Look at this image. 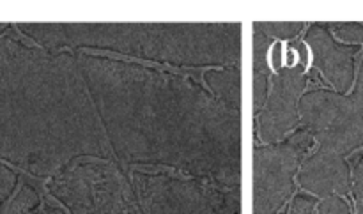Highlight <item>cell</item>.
I'll use <instances>...</instances> for the list:
<instances>
[{
    "mask_svg": "<svg viewBox=\"0 0 363 214\" xmlns=\"http://www.w3.org/2000/svg\"><path fill=\"white\" fill-rule=\"evenodd\" d=\"M318 131L333 151L350 152L363 145V62L353 96L318 94Z\"/></svg>",
    "mask_w": 363,
    "mask_h": 214,
    "instance_id": "1",
    "label": "cell"
},
{
    "mask_svg": "<svg viewBox=\"0 0 363 214\" xmlns=\"http://www.w3.org/2000/svg\"><path fill=\"white\" fill-rule=\"evenodd\" d=\"M357 50L337 46L326 32L318 30L315 59L323 73L339 91H347L353 84V55Z\"/></svg>",
    "mask_w": 363,
    "mask_h": 214,
    "instance_id": "2",
    "label": "cell"
},
{
    "mask_svg": "<svg viewBox=\"0 0 363 214\" xmlns=\"http://www.w3.org/2000/svg\"><path fill=\"white\" fill-rule=\"evenodd\" d=\"M339 35L347 43H360L363 41V25L360 23L340 25Z\"/></svg>",
    "mask_w": 363,
    "mask_h": 214,
    "instance_id": "3",
    "label": "cell"
},
{
    "mask_svg": "<svg viewBox=\"0 0 363 214\" xmlns=\"http://www.w3.org/2000/svg\"><path fill=\"white\" fill-rule=\"evenodd\" d=\"M354 184H357L358 214H363V158L357 165V172H354Z\"/></svg>",
    "mask_w": 363,
    "mask_h": 214,
    "instance_id": "4",
    "label": "cell"
},
{
    "mask_svg": "<svg viewBox=\"0 0 363 214\" xmlns=\"http://www.w3.org/2000/svg\"><path fill=\"white\" fill-rule=\"evenodd\" d=\"M321 214H350V209H347V205L344 204L342 201L333 198V201H330L328 204L323 205Z\"/></svg>",
    "mask_w": 363,
    "mask_h": 214,
    "instance_id": "5",
    "label": "cell"
}]
</instances>
